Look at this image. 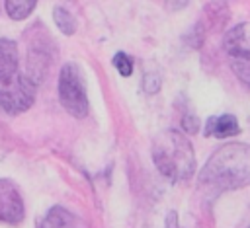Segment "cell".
<instances>
[{"mask_svg":"<svg viewBox=\"0 0 250 228\" xmlns=\"http://www.w3.org/2000/svg\"><path fill=\"white\" fill-rule=\"evenodd\" d=\"M238 133H240L238 121L230 113L209 117L205 121V129H203V134L205 136H213V138H230V136H236Z\"/></svg>","mask_w":250,"mask_h":228,"instance_id":"52a82bcc","label":"cell"},{"mask_svg":"<svg viewBox=\"0 0 250 228\" xmlns=\"http://www.w3.org/2000/svg\"><path fill=\"white\" fill-rule=\"evenodd\" d=\"M35 4H37V0H4L6 14L12 19H25L33 12Z\"/></svg>","mask_w":250,"mask_h":228,"instance_id":"30bf717a","label":"cell"},{"mask_svg":"<svg viewBox=\"0 0 250 228\" xmlns=\"http://www.w3.org/2000/svg\"><path fill=\"white\" fill-rule=\"evenodd\" d=\"M152 162L172 183L186 181L195 173V154L191 142L174 129L162 131L152 140Z\"/></svg>","mask_w":250,"mask_h":228,"instance_id":"7a4b0ae2","label":"cell"},{"mask_svg":"<svg viewBox=\"0 0 250 228\" xmlns=\"http://www.w3.org/2000/svg\"><path fill=\"white\" fill-rule=\"evenodd\" d=\"M25 216V207L20 189L10 179H0V222L20 224Z\"/></svg>","mask_w":250,"mask_h":228,"instance_id":"5b68a950","label":"cell"},{"mask_svg":"<svg viewBox=\"0 0 250 228\" xmlns=\"http://www.w3.org/2000/svg\"><path fill=\"white\" fill-rule=\"evenodd\" d=\"M18 62H20L18 45L10 39H0V76L18 70Z\"/></svg>","mask_w":250,"mask_h":228,"instance_id":"9c48e42d","label":"cell"},{"mask_svg":"<svg viewBox=\"0 0 250 228\" xmlns=\"http://www.w3.org/2000/svg\"><path fill=\"white\" fill-rule=\"evenodd\" d=\"M188 2H189V0H166V6H168V10L176 12V10L186 8V6H188Z\"/></svg>","mask_w":250,"mask_h":228,"instance_id":"2e32d148","label":"cell"},{"mask_svg":"<svg viewBox=\"0 0 250 228\" xmlns=\"http://www.w3.org/2000/svg\"><path fill=\"white\" fill-rule=\"evenodd\" d=\"M53 19H55L57 27H59L64 35H72V33L76 31V19H74V16H72L66 8L57 6V8L53 10Z\"/></svg>","mask_w":250,"mask_h":228,"instance_id":"8fae6325","label":"cell"},{"mask_svg":"<svg viewBox=\"0 0 250 228\" xmlns=\"http://www.w3.org/2000/svg\"><path fill=\"white\" fill-rule=\"evenodd\" d=\"M113 66L117 68V72L121 74V76H131L133 74V58L127 55V53H123V51H119V53H115V57H113Z\"/></svg>","mask_w":250,"mask_h":228,"instance_id":"7c38bea8","label":"cell"},{"mask_svg":"<svg viewBox=\"0 0 250 228\" xmlns=\"http://www.w3.org/2000/svg\"><path fill=\"white\" fill-rule=\"evenodd\" d=\"M182 127H184L186 133L195 134V133L199 131V119H197V115H195L193 111H186V113L182 115Z\"/></svg>","mask_w":250,"mask_h":228,"instance_id":"5bb4252c","label":"cell"},{"mask_svg":"<svg viewBox=\"0 0 250 228\" xmlns=\"http://www.w3.org/2000/svg\"><path fill=\"white\" fill-rule=\"evenodd\" d=\"M74 224L76 220L70 210H66L64 207H53L41 218L37 228H74Z\"/></svg>","mask_w":250,"mask_h":228,"instance_id":"ba28073f","label":"cell"},{"mask_svg":"<svg viewBox=\"0 0 250 228\" xmlns=\"http://www.w3.org/2000/svg\"><path fill=\"white\" fill-rule=\"evenodd\" d=\"M230 68L244 84L250 82V58H230Z\"/></svg>","mask_w":250,"mask_h":228,"instance_id":"4fadbf2b","label":"cell"},{"mask_svg":"<svg viewBox=\"0 0 250 228\" xmlns=\"http://www.w3.org/2000/svg\"><path fill=\"white\" fill-rule=\"evenodd\" d=\"M143 90L146 94H156L160 90V78L156 74H146L143 78Z\"/></svg>","mask_w":250,"mask_h":228,"instance_id":"9a60e30c","label":"cell"},{"mask_svg":"<svg viewBox=\"0 0 250 228\" xmlns=\"http://www.w3.org/2000/svg\"><path fill=\"white\" fill-rule=\"evenodd\" d=\"M248 146L242 142H230L213 152L199 173V183L215 187L219 191L240 189L248 185Z\"/></svg>","mask_w":250,"mask_h":228,"instance_id":"6da1fadb","label":"cell"},{"mask_svg":"<svg viewBox=\"0 0 250 228\" xmlns=\"http://www.w3.org/2000/svg\"><path fill=\"white\" fill-rule=\"evenodd\" d=\"M35 101V82L14 70L0 76V107L8 115H20L27 111Z\"/></svg>","mask_w":250,"mask_h":228,"instance_id":"277c9868","label":"cell"},{"mask_svg":"<svg viewBox=\"0 0 250 228\" xmlns=\"http://www.w3.org/2000/svg\"><path fill=\"white\" fill-rule=\"evenodd\" d=\"M59 99L61 105L72 117H86L90 103L86 94V82L76 62H64L59 74Z\"/></svg>","mask_w":250,"mask_h":228,"instance_id":"3957f363","label":"cell"},{"mask_svg":"<svg viewBox=\"0 0 250 228\" xmlns=\"http://www.w3.org/2000/svg\"><path fill=\"white\" fill-rule=\"evenodd\" d=\"M164 228H180L176 212H168V218H166V226H164Z\"/></svg>","mask_w":250,"mask_h":228,"instance_id":"e0dca14e","label":"cell"},{"mask_svg":"<svg viewBox=\"0 0 250 228\" xmlns=\"http://www.w3.org/2000/svg\"><path fill=\"white\" fill-rule=\"evenodd\" d=\"M223 49L229 58H250V45H248V23L242 21L236 27L229 29L223 39Z\"/></svg>","mask_w":250,"mask_h":228,"instance_id":"8992f818","label":"cell"}]
</instances>
